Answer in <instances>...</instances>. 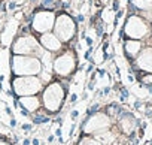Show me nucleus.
<instances>
[{"label":"nucleus","mask_w":152,"mask_h":145,"mask_svg":"<svg viewBox=\"0 0 152 145\" xmlns=\"http://www.w3.org/2000/svg\"><path fill=\"white\" fill-rule=\"evenodd\" d=\"M12 70H14V74L20 77H33V75L40 74L42 64L36 57L15 55L12 58Z\"/></svg>","instance_id":"f257e3e1"},{"label":"nucleus","mask_w":152,"mask_h":145,"mask_svg":"<svg viewBox=\"0 0 152 145\" xmlns=\"http://www.w3.org/2000/svg\"><path fill=\"white\" fill-rule=\"evenodd\" d=\"M63 99H64V88L54 82L51 85H48L43 91V103H45V108L51 112H55L60 109L61 103H63Z\"/></svg>","instance_id":"f03ea898"},{"label":"nucleus","mask_w":152,"mask_h":145,"mask_svg":"<svg viewBox=\"0 0 152 145\" xmlns=\"http://www.w3.org/2000/svg\"><path fill=\"white\" fill-rule=\"evenodd\" d=\"M15 93L20 96H33L42 88V81L36 77H18L14 81Z\"/></svg>","instance_id":"7ed1b4c3"},{"label":"nucleus","mask_w":152,"mask_h":145,"mask_svg":"<svg viewBox=\"0 0 152 145\" xmlns=\"http://www.w3.org/2000/svg\"><path fill=\"white\" fill-rule=\"evenodd\" d=\"M75 35V23L69 15H60L55 21V36L60 40H70Z\"/></svg>","instance_id":"20e7f679"},{"label":"nucleus","mask_w":152,"mask_h":145,"mask_svg":"<svg viewBox=\"0 0 152 145\" xmlns=\"http://www.w3.org/2000/svg\"><path fill=\"white\" fill-rule=\"evenodd\" d=\"M75 64H76L75 57H73V54L69 51V52L60 55L58 58H55V61H54V70H55L57 75L67 77V75H70L72 72H73Z\"/></svg>","instance_id":"39448f33"},{"label":"nucleus","mask_w":152,"mask_h":145,"mask_svg":"<svg viewBox=\"0 0 152 145\" xmlns=\"http://www.w3.org/2000/svg\"><path fill=\"white\" fill-rule=\"evenodd\" d=\"M14 52L15 54H40V48L39 43L34 38L31 36H24L20 38L15 43H14Z\"/></svg>","instance_id":"423d86ee"},{"label":"nucleus","mask_w":152,"mask_h":145,"mask_svg":"<svg viewBox=\"0 0 152 145\" xmlns=\"http://www.w3.org/2000/svg\"><path fill=\"white\" fill-rule=\"evenodd\" d=\"M125 33L130 36V38H134V39H140L143 36H146L148 33V26L146 23L139 18V17H131L127 24H125Z\"/></svg>","instance_id":"0eeeda50"},{"label":"nucleus","mask_w":152,"mask_h":145,"mask_svg":"<svg viewBox=\"0 0 152 145\" xmlns=\"http://www.w3.org/2000/svg\"><path fill=\"white\" fill-rule=\"evenodd\" d=\"M54 26V14L52 12H39L33 20V29L39 33H46Z\"/></svg>","instance_id":"6e6552de"},{"label":"nucleus","mask_w":152,"mask_h":145,"mask_svg":"<svg viewBox=\"0 0 152 145\" xmlns=\"http://www.w3.org/2000/svg\"><path fill=\"white\" fill-rule=\"evenodd\" d=\"M107 126H109V118L104 114H96L88 118V121L84 126V130L87 133H94V132L104 130Z\"/></svg>","instance_id":"1a4fd4ad"},{"label":"nucleus","mask_w":152,"mask_h":145,"mask_svg":"<svg viewBox=\"0 0 152 145\" xmlns=\"http://www.w3.org/2000/svg\"><path fill=\"white\" fill-rule=\"evenodd\" d=\"M40 43L48 51H58L61 48V40L52 33H43L40 38Z\"/></svg>","instance_id":"9d476101"},{"label":"nucleus","mask_w":152,"mask_h":145,"mask_svg":"<svg viewBox=\"0 0 152 145\" xmlns=\"http://www.w3.org/2000/svg\"><path fill=\"white\" fill-rule=\"evenodd\" d=\"M137 66L146 72H152V49L146 48L142 51V54L137 58Z\"/></svg>","instance_id":"9b49d317"},{"label":"nucleus","mask_w":152,"mask_h":145,"mask_svg":"<svg viewBox=\"0 0 152 145\" xmlns=\"http://www.w3.org/2000/svg\"><path fill=\"white\" fill-rule=\"evenodd\" d=\"M20 105L23 106V109L33 112L39 108V100H37V97H33V96H24L20 99Z\"/></svg>","instance_id":"f8f14e48"},{"label":"nucleus","mask_w":152,"mask_h":145,"mask_svg":"<svg viewBox=\"0 0 152 145\" xmlns=\"http://www.w3.org/2000/svg\"><path fill=\"white\" fill-rule=\"evenodd\" d=\"M140 42L137 40H127L125 42V52L130 55V57H136L140 51Z\"/></svg>","instance_id":"ddd939ff"},{"label":"nucleus","mask_w":152,"mask_h":145,"mask_svg":"<svg viewBox=\"0 0 152 145\" xmlns=\"http://www.w3.org/2000/svg\"><path fill=\"white\" fill-rule=\"evenodd\" d=\"M78 145H102L96 138H82Z\"/></svg>","instance_id":"4468645a"},{"label":"nucleus","mask_w":152,"mask_h":145,"mask_svg":"<svg viewBox=\"0 0 152 145\" xmlns=\"http://www.w3.org/2000/svg\"><path fill=\"white\" fill-rule=\"evenodd\" d=\"M136 5H137L139 8L146 9V8H151V6H152V0H136Z\"/></svg>","instance_id":"2eb2a0df"},{"label":"nucleus","mask_w":152,"mask_h":145,"mask_svg":"<svg viewBox=\"0 0 152 145\" xmlns=\"http://www.w3.org/2000/svg\"><path fill=\"white\" fill-rule=\"evenodd\" d=\"M143 82H145V84H152V75L145 77V78H143Z\"/></svg>","instance_id":"dca6fc26"},{"label":"nucleus","mask_w":152,"mask_h":145,"mask_svg":"<svg viewBox=\"0 0 152 145\" xmlns=\"http://www.w3.org/2000/svg\"><path fill=\"white\" fill-rule=\"evenodd\" d=\"M24 145H30V141L28 139H24Z\"/></svg>","instance_id":"f3484780"},{"label":"nucleus","mask_w":152,"mask_h":145,"mask_svg":"<svg viewBox=\"0 0 152 145\" xmlns=\"http://www.w3.org/2000/svg\"><path fill=\"white\" fill-rule=\"evenodd\" d=\"M33 145H39V141H37V139H34V141H33Z\"/></svg>","instance_id":"a211bd4d"},{"label":"nucleus","mask_w":152,"mask_h":145,"mask_svg":"<svg viewBox=\"0 0 152 145\" xmlns=\"http://www.w3.org/2000/svg\"><path fill=\"white\" fill-rule=\"evenodd\" d=\"M0 145H8L6 142H3V141H0Z\"/></svg>","instance_id":"6ab92c4d"},{"label":"nucleus","mask_w":152,"mask_h":145,"mask_svg":"<svg viewBox=\"0 0 152 145\" xmlns=\"http://www.w3.org/2000/svg\"><path fill=\"white\" fill-rule=\"evenodd\" d=\"M151 145H152V141H151Z\"/></svg>","instance_id":"aec40b11"}]
</instances>
